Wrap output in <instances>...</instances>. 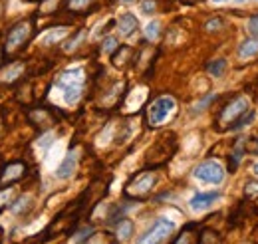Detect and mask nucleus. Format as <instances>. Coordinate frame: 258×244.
Returning <instances> with one entry per match:
<instances>
[{
	"mask_svg": "<svg viewBox=\"0 0 258 244\" xmlns=\"http://www.w3.org/2000/svg\"><path fill=\"white\" fill-rule=\"evenodd\" d=\"M30 36V22H22L18 26H14L12 30L8 32V38H6V50L12 52L16 48H20Z\"/></svg>",
	"mask_w": 258,
	"mask_h": 244,
	"instance_id": "423d86ee",
	"label": "nucleus"
},
{
	"mask_svg": "<svg viewBox=\"0 0 258 244\" xmlns=\"http://www.w3.org/2000/svg\"><path fill=\"white\" fill-rule=\"evenodd\" d=\"M145 34H147L149 40H155V38L159 36V22H151V24H147Z\"/></svg>",
	"mask_w": 258,
	"mask_h": 244,
	"instance_id": "f3484780",
	"label": "nucleus"
},
{
	"mask_svg": "<svg viewBox=\"0 0 258 244\" xmlns=\"http://www.w3.org/2000/svg\"><path fill=\"white\" fill-rule=\"evenodd\" d=\"M213 99H215V95H207L203 101H199V103L195 105V111H201V109H205V105H209Z\"/></svg>",
	"mask_w": 258,
	"mask_h": 244,
	"instance_id": "5701e85b",
	"label": "nucleus"
},
{
	"mask_svg": "<svg viewBox=\"0 0 258 244\" xmlns=\"http://www.w3.org/2000/svg\"><path fill=\"white\" fill-rule=\"evenodd\" d=\"M153 183H155V177H153L151 173H143V175H139L133 183L129 185L127 193L133 195V197H141V195H145V193L151 191Z\"/></svg>",
	"mask_w": 258,
	"mask_h": 244,
	"instance_id": "0eeeda50",
	"label": "nucleus"
},
{
	"mask_svg": "<svg viewBox=\"0 0 258 244\" xmlns=\"http://www.w3.org/2000/svg\"><path fill=\"white\" fill-rule=\"evenodd\" d=\"M248 32H250V34H254V36H258V14L248 20Z\"/></svg>",
	"mask_w": 258,
	"mask_h": 244,
	"instance_id": "412c9836",
	"label": "nucleus"
},
{
	"mask_svg": "<svg viewBox=\"0 0 258 244\" xmlns=\"http://www.w3.org/2000/svg\"><path fill=\"white\" fill-rule=\"evenodd\" d=\"M141 10H143L145 14H151V12L155 10V2H153V0H145V2L141 4Z\"/></svg>",
	"mask_w": 258,
	"mask_h": 244,
	"instance_id": "4be33fe9",
	"label": "nucleus"
},
{
	"mask_svg": "<svg viewBox=\"0 0 258 244\" xmlns=\"http://www.w3.org/2000/svg\"><path fill=\"white\" fill-rule=\"evenodd\" d=\"M225 66H226L225 60H217L215 64H211V66H209V72H211V76H223V72H225Z\"/></svg>",
	"mask_w": 258,
	"mask_h": 244,
	"instance_id": "dca6fc26",
	"label": "nucleus"
},
{
	"mask_svg": "<svg viewBox=\"0 0 258 244\" xmlns=\"http://www.w3.org/2000/svg\"><path fill=\"white\" fill-rule=\"evenodd\" d=\"M215 26L219 28V26H221V20H211V22L207 24V28H209V30H215Z\"/></svg>",
	"mask_w": 258,
	"mask_h": 244,
	"instance_id": "393cba45",
	"label": "nucleus"
},
{
	"mask_svg": "<svg viewBox=\"0 0 258 244\" xmlns=\"http://www.w3.org/2000/svg\"><path fill=\"white\" fill-rule=\"evenodd\" d=\"M246 191H248V189H246ZM250 191H252V195L258 193V183H250Z\"/></svg>",
	"mask_w": 258,
	"mask_h": 244,
	"instance_id": "a878e982",
	"label": "nucleus"
},
{
	"mask_svg": "<svg viewBox=\"0 0 258 244\" xmlns=\"http://www.w3.org/2000/svg\"><path fill=\"white\" fill-rule=\"evenodd\" d=\"M92 0H70V8L72 10H84Z\"/></svg>",
	"mask_w": 258,
	"mask_h": 244,
	"instance_id": "6ab92c4d",
	"label": "nucleus"
},
{
	"mask_svg": "<svg viewBox=\"0 0 258 244\" xmlns=\"http://www.w3.org/2000/svg\"><path fill=\"white\" fill-rule=\"evenodd\" d=\"M242 153H244V139H240V141L236 143V147H234V159L230 161V171H234V169L238 167V163H240V159H242Z\"/></svg>",
	"mask_w": 258,
	"mask_h": 244,
	"instance_id": "2eb2a0df",
	"label": "nucleus"
},
{
	"mask_svg": "<svg viewBox=\"0 0 258 244\" xmlns=\"http://www.w3.org/2000/svg\"><path fill=\"white\" fill-rule=\"evenodd\" d=\"M175 105H177L175 99L169 97V95H163L159 99H155V101L149 105V109H147V119H149V123H151L153 127L163 125V123L171 117V113L175 111Z\"/></svg>",
	"mask_w": 258,
	"mask_h": 244,
	"instance_id": "f03ea898",
	"label": "nucleus"
},
{
	"mask_svg": "<svg viewBox=\"0 0 258 244\" xmlns=\"http://www.w3.org/2000/svg\"><path fill=\"white\" fill-rule=\"evenodd\" d=\"M131 232H133L131 220H121V224L117 226V238L119 240H127L129 236H131Z\"/></svg>",
	"mask_w": 258,
	"mask_h": 244,
	"instance_id": "4468645a",
	"label": "nucleus"
},
{
	"mask_svg": "<svg viewBox=\"0 0 258 244\" xmlns=\"http://www.w3.org/2000/svg\"><path fill=\"white\" fill-rule=\"evenodd\" d=\"M121 2H131V0H121Z\"/></svg>",
	"mask_w": 258,
	"mask_h": 244,
	"instance_id": "c85d7f7f",
	"label": "nucleus"
},
{
	"mask_svg": "<svg viewBox=\"0 0 258 244\" xmlns=\"http://www.w3.org/2000/svg\"><path fill=\"white\" fill-rule=\"evenodd\" d=\"M175 230V224L171 220H165V218H159L153 228L147 232V236H143L139 242H163L169 238V234Z\"/></svg>",
	"mask_w": 258,
	"mask_h": 244,
	"instance_id": "20e7f679",
	"label": "nucleus"
},
{
	"mask_svg": "<svg viewBox=\"0 0 258 244\" xmlns=\"http://www.w3.org/2000/svg\"><path fill=\"white\" fill-rule=\"evenodd\" d=\"M76 163H78V155L76 151L68 153L64 159V163L58 167V171H56V175L60 177V179H68L72 173H74V169H76Z\"/></svg>",
	"mask_w": 258,
	"mask_h": 244,
	"instance_id": "1a4fd4ad",
	"label": "nucleus"
},
{
	"mask_svg": "<svg viewBox=\"0 0 258 244\" xmlns=\"http://www.w3.org/2000/svg\"><path fill=\"white\" fill-rule=\"evenodd\" d=\"M58 86L64 90V97L68 103H76L82 95L84 90V74L82 70H70L62 74V78L58 80Z\"/></svg>",
	"mask_w": 258,
	"mask_h": 244,
	"instance_id": "f257e3e1",
	"label": "nucleus"
},
{
	"mask_svg": "<svg viewBox=\"0 0 258 244\" xmlns=\"http://www.w3.org/2000/svg\"><path fill=\"white\" fill-rule=\"evenodd\" d=\"M117 48V40L115 38H105L103 40V52H111Z\"/></svg>",
	"mask_w": 258,
	"mask_h": 244,
	"instance_id": "aec40b11",
	"label": "nucleus"
},
{
	"mask_svg": "<svg viewBox=\"0 0 258 244\" xmlns=\"http://www.w3.org/2000/svg\"><path fill=\"white\" fill-rule=\"evenodd\" d=\"M254 115H256V113H254V109H246V111H244V113H242V115H240V117H238L236 121H234L232 125H230V127H232L234 131H238V129L246 127L248 123L252 121V119H254Z\"/></svg>",
	"mask_w": 258,
	"mask_h": 244,
	"instance_id": "f8f14e48",
	"label": "nucleus"
},
{
	"mask_svg": "<svg viewBox=\"0 0 258 244\" xmlns=\"http://www.w3.org/2000/svg\"><path fill=\"white\" fill-rule=\"evenodd\" d=\"M195 177L205 181V183L219 185L223 183V179H225V171L217 161H205L195 169Z\"/></svg>",
	"mask_w": 258,
	"mask_h": 244,
	"instance_id": "7ed1b4c3",
	"label": "nucleus"
},
{
	"mask_svg": "<svg viewBox=\"0 0 258 244\" xmlns=\"http://www.w3.org/2000/svg\"><path fill=\"white\" fill-rule=\"evenodd\" d=\"M246 109H248V99L240 95V97L232 99V101L226 105L219 119H221V123H230V125H232V123L236 121V119H238Z\"/></svg>",
	"mask_w": 258,
	"mask_h": 244,
	"instance_id": "39448f33",
	"label": "nucleus"
},
{
	"mask_svg": "<svg viewBox=\"0 0 258 244\" xmlns=\"http://www.w3.org/2000/svg\"><path fill=\"white\" fill-rule=\"evenodd\" d=\"M137 28V18L133 16V14H123L119 20H117V30L121 36H129V34H133Z\"/></svg>",
	"mask_w": 258,
	"mask_h": 244,
	"instance_id": "9d476101",
	"label": "nucleus"
},
{
	"mask_svg": "<svg viewBox=\"0 0 258 244\" xmlns=\"http://www.w3.org/2000/svg\"><path fill=\"white\" fill-rule=\"evenodd\" d=\"M256 54H258V38H250V40L242 42L240 48H238V56L240 58H252Z\"/></svg>",
	"mask_w": 258,
	"mask_h": 244,
	"instance_id": "9b49d317",
	"label": "nucleus"
},
{
	"mask_svg": "<svg viewBox=\"0 0 258 244\" xmlns=\"http://www.w3.org/2000/svg\"><path fill=\"white\" fill-rule=\"evenodd\" d=\"M254 173H256V175H258V163H256V165H254Z\"/></svg>",
	"mask_w": 258,
	"mask_h": 244,
	"instance_id": "bb28decb",
	"label": "nucleus"
},
{
	"mask_svg": "<svg viewBox=\"0 0 258 244\" xmlns=\"http://www.w3.org/2000/svg\"><path fill=\"white\" fill-rule=\"evenodd\" d=\"M22 173H24V167H22V165H12V167L4 173L2 181H4V183H8V181H14V179H20V177H22Z\"/></svg>",
	"mask_w": 258,
	"mask_h": 244,
	"instance_id": "ddd939ff",
	"label": "nucleus"
},
{
	"mask_svg": "<svg viewBox=\"0 0 258 244\" xmlns=\"http://www.w3.org/2000/svg\"><path fill=\"white\" fill-rule=\"evenodd\" d=\"M90 232H92V228H86V230H82V232H80V236H74L72 240H74V242H80V240L88 238V234H90Z\"/></svg>",
	"mask_w": 258,
	"mask_h": 244,
	"instance_id": "b1692460",
	"label": "nucleus"
},
{
	"mask_svg": "<svg viewBox=\"0 0 258 244\" xmlns=\"http://www.w3.org/2000/svg\"><path fill=\"white\" fill-rule=\"evenodd\" d=\"M66 36V30H60V32H50L46 38H44V44H52V42H58V40H62Z\"/></svg>",
	"mask_w": 258,
	"mask_h": 244,
	"instance_id": "a211bd4d",
	"label": "nucleus"
},
{
	"mask_svg": "<svg viewBox=\"0 0 258 244\" xmlns=\"http://www.w3.org/2000/svg\"><path fill=\"white\" fill-rule=\"evenodd\" d=\"M215 2H225V0H215Z\"/></svg>",
	"mask_w": 258,
	"mask_h": 244,
	"instance_id": "cd10ccee",
	"label": "nucleus"
},
{
	"mask_svg": "<svg viewBox=\"0 0 258 244\" xmlns=\"http://www.w3.org/2000/svg\"><path fill=\"white\" fill-rule=\"evenodd\" d=\"M219 193H199L191 199V209L193 211H207L213 203H217Z\"/></svg>",
	"mask_w": 258,
	"mask_h": 244,
	"instance_id": "6e6552de",
	"label": "nucleus"
}]
</instances>
